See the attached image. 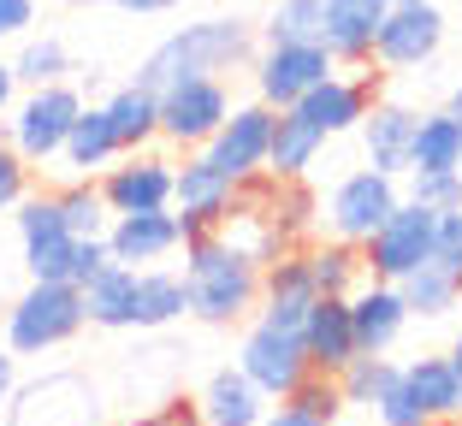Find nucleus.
<instances>
[{
  "instance_id": "obj_46",
  "label": "nucleus",
  "mask_w": 462,
  "mask_h": 426,
  "mask_svg": "<svg viewBox=\"0 0 462 426\" xmlns=\"http://www.w3.org/2000/svg\"><path fill=\"white\" fill-rule=\"evenodd\" d=\"M261 426H327V421H320V414H309L302 403L279 397V409H267V414H261Z\"/></svg>"
},
{
  "instance_id": "obj_20",
  "label": "nucleus",
  "mask_w": 462,
  "mask_h": 426,
  "mask_svg": "<svg viewBox=\"0 0 462 426\" xmlns=\"http://www.w3.org/2000/svg\"><path fill=\"white\" fill-rule=\"evenodd\" d=\"M302 344H309L314 373H332V379H338V373L362 356L356 320H350V296H320V303L309 308V320H302Z\"/></svg>"
},
{
  "instance_id": "obj_32",
  "label": "nucleus",
  "mask_w": 462,
  "mask_h": 426,
  "mask_svg": "<svg viewBox=\"0 0 462 426\" xmlns=\"http://www.w3.org/2000/svg\"><path fill=\"white\" fill-rule=\"evenodd\" d=\"M403 303H409V314L415 320H445V314H457V303H462V285L445 273V267H415V273L403 278Z\"/></svg>"
},
{
  "instance_id": "obj_49",
  "label": "nucleus",
  "mask_w": 462,
  "mask_h": 426,
  "mask_svg": "<svg viewBox=\"0 0 462 426\" xmlns=\"http://www.w3.org/2000/svg\"><path fill=\"white\" fill-rule=\"evenodd\" d=\"M18 107V71L13 59H0V113H13Z\"/></svg>"
},
{
  "instance_id": "obj_41",
  "label": "nucleus",
  "mask_w": 462,
  "mask_h": 426,
  "mask_svg": "<svg viewBox=\"0 0 462 426\" xmlns=\"http://www.w3.org/2000/svg\"><path fill=\"white\" fill-rule=\"evenodd\" d=\"M433 267H445L450 278L462 285V207L439 213V237H433Z\"/></svg>"
},
{
  "instance_id": "obj_38",
  "label": "nucleus",
  "mask_w": 462,
  "mask_h": 426,
  "mask_svg": "<svg viewBox=\"0 0 462 426\" xmlns=\"http://www.w3.org/2000/svg\"><path fill=\"white\" fill-rule=\"evenodd\" d=\"M409 202L433 207V213L462 207V172H409Z\"/></svg>"
},
{
  "instance_id": "obj_15",
  "label": "nucleus",
  "mask_w": 462,
  "mask_h": 426,
  "mask_svg": "<svg viewBox=\"0 0 462 426\" xmlns=\"http://www.w3.org/2000/svg\"><path fill=\"white\" fill-rule=\"evenodd\" d=\"M314 303H320V290H314V273H309V255L302 249H291V255L261 267V320L302 331Z\"/></svg>"
},
{
  "instance_id": "obj_36",
  "label": "nucleus",
  "mask_w": 462,
  "mask_h": 426,
  "mask_svg": "<svg viewBox=\"0 0 462 426\" xmlns=\"http://www.w3.org/2000/svg\"><path fill=\"white\" fill-rule=\"evenodd\" d=\"M71 261H78V237H48V243L24 249L30 278H42V285H71Z\"/></svg>"
},
{
  "instance_id": "obj_43",
  "label": "nucleus",
  "mask_w": 462,
  "mask_h": 426,
  "mask_svg": "<svg viewBox=\"0 0 462 426\" xmlns=\"http://www.w3.org/2000/svg\"><path fill=\"white\" fill-rule=\"evenodd\" d=\"M125 426H202V403L172 397V403H161V409H149V414H136V421H125Z\"/></svg>"
},
{
  "instance_id": "obj_13",
  "label": "nucleus",
  "mask_w": 462,
  "mask_h": 426,
  "mask_svg": "<svg viewBox=\"0 0 462 426\" xmlns=\"http://www.w3.org/2000/svg\"><path fill=\"white\" fill-rule=\"evenodd\" d=\"M13 426H101V397L78 373H48L13 391Z\"/></svg>"
},
{
  "instance_id": "obj_4",
  "label": "nucleus",
  "mask_w": 462,
  "mask_h": 426,
  "mask_svg": "<svg viewBox=\"0 0 462 426\" xmlns=\"http://www.w3.org/2000/svg\"><path fill=\"white\" fill-rule=\"evenodd\" d=\"M78 113H83L78 83H42L30 95H18L6 137H13V149L24 154L30 166H48V160L66 154V137H71V124H78Z\"/></svg>"
},
{
  "instance_id": "obj_1",
  "label": "nucleus",
  "mask_w": 462,
  "mask_h": 426,
  "mask_svg": "<svg viewBox=\"0 0 462 426\" xmlns=\"http://www.w3.org/2000/svg\"><path fill=\"white\" fill-rule=\"evenodd\" d=\"M261 54V36L249 18H196V24L172 30L166 41H154V54L143 59L136 83H149L154 95L172 89L184 77H226V71H249Z\"/></svg>"
},
{
  "instance_id": "obj_9",
  "label": "nucleus",
  "mask_w": 462,
  "mask_h": 426,
  "mask_svg": "<svg viewBox=\"0 0 462 426\" xmlns=\"http://www.w3.org/2000/svg\"><path fill=\"white\" fill-rule=\"evenodd\" d=\"M397 202H403V190H397V178H385V172H374V166H362V172H350V178H338V190L327 195V237H338V243H356L362 249L367 237L380 231L385 220L397 213Z\"/></svg>"
},
{
  "instance_id": "obj_42",
  "label": "nucleus",
  "mask_w": 462,
  "mask_h": 426,
  "mask_svg": "<svg viewBox=\"0 0 462 426\" xmlns=\"http://www.w3.org/2000/svg\"><path fill=\"white\" fill-rule=\"evenodd\" d=\"M397 373H403V367H397ZM374 414H380V426H433V421L421 414V403L403 391V379H397V385L385 391L380 403H374Z\"/></svg>"
},
{
  "instance_id": "obj_22",
  "label": "nucleus",
  "mask_w": 462,
  "mask_h": 426,
  "mask_svg": "<svg viewBox=\"0 0 462 426\" xmlns=\"http://www.w3.org/2000/svg\"><path fill=\"white\" fill-rule=\"evenodd\" d=\"M403 391L421 403V414L433 426H457L462 421V373L450 367V356H415L403 361Z\"/></svg>"
},
{
  "instance_id": "obj_51",
  "label": "nucleus",
  "mask_w": 462,
  "mask_h": 426,
  "mask_svg": "<svg viewBox=\"0 0 462 426\" xmlns=\"http://www.w3.org/2000/svg\"><path fill=\"white\" fill-rule=\"evenodd\" d=\"M445 107H450V113H457V119H462V83H457V89H450V101H445Z\"/></svg>"
},
{
  "instance_id": "obj_21",
  "label": "nucleus",
  "mask_w": 462,
  "mask_h": 426,
  "mask_svg": "<svg viewBox=\"0 0 462 426\" xmlns=\"http://www.w3.org/2000/svg\"><path fill=\"white\" fill-rule=\"evenodd\" d=\"M320 13H327V54L338 66H367L392 0H320Z\"/></svg>"
},
{
  "instance_id": "obj_17",
  "label": "nucleus",
  "mask_w": 462,
  "mask_h": 426,
  "mask_svg": "<svg viewBox=\"0 0 462 426\" xmlns=\"http://www.w3.org/2000/svg\"><path fill=\"white\" fill-rule=\"evenodd\" d=\"M374 101H380V71H356V77H338V71H332L320 89L302 95V113H309L327 137H344V131H362Z\"/></svg>"
},
{
  "instance_id": "obj_28",
  "label": "nucleus",
  "mask_w": 462,
  "mask_h": 426,
  "mask_svg": "<svg viewBox=\"0 0 462 426\" xmlns=\"http://www.w3.org/2000/svg\"><path fill=\"white\" fill-rule=\"evenodd\" d=\"M409 172H462V119L450 107L421 113V124H415V149H409Z\"/></svg>"
},
{
  "instance_id": "obj_33",
  "label": "nucleus",
  "mask_w": 462,
  "mask_h": 426,
  "mask_svg": "<svg viewBox=\"0 0 462 426\" xmlns=\"http://www.w3.org/2000/svg\"><path fill=\"white\" fill-rule=\"evenodd\" d=\"M13 71H18V89H42V83H66V71H71V54H66V41H60V36H24V48H18Z\"/></svg>"
},
{
  "instance_id": "obj_16",
  "label": "nucleus",
  "mask_w": 462,
  "mask_h": 426,
  "mask_svg": "<svg viewBox=\"0 0 462 426\" xmlns=\"http://www.w3.org/2000/svg\"><path fill=\"white\" fill-rule=\"evenodd\" d=\"M350 320H356V344H362V356H385V349H397V338H403V326L415 314H409L403 290L385 285V278H362L350 296Z\"/></svg>"
},
{
  "instance_id": "obj_40",
  "label": "nucleus",
  "mask_w": 462,
  "mask_h": 426,
  "mask_svg": "<svg viewBox=\"0 0 462 426\" xmlns=\"http://www.w3.org/2000/svg\"><path fill=\"white\" fill-rule=\"evenodd\" d=\"M24 195H30V160L13 149V137L0 131V213H6V207H18Z\"/></svg>"
},
{
  "instance_id": "obj_35",
  "label": "nucleus",
  "mask_w": 462,
  "mask_h": 426,
  "mask_svg": "<svg viewBox=\"0 0 462 426\" xmlns=\"http://www.w3.org/2000/svg\"><path fill=\"white\" fill-rule=\"evenodd\" d=\"M261 41H327V13L320 0H279L261 24Z\"/></svg>"
},
{
  "instance_id": "obj_6",
  "label": "nucleus",
  "mask_w": 462,
  "mask_h": 426,
  "mask_svg": "<svg viewBox=\"0 0 462 426\" xmlns=\"http://www.w3.org/2000/svg\"><path fill=\"white\" fill-rule=\"evenodd\" d=\"M433 237H439V213L421 202H397V213L380 225V231L362 243V267L367 278H385V285H403L415 267L433 261Z\"/></svg>"
},
{
  "instance_id": "obj_53",
  "label": "nucleus",
  "mask_w": 462,
  "mask_h": 426,
  "mask_svg": "<svg viewBox=\"0 0 462 426\" xmlns=\"http://www.w3.org/2000/svg\"><path fill=\"white\" fill-rule=\"evenodd\" d=\"M457 308H462V303H457Z\"/></svg>"
},
{
  "instance_id": "obj_18",
  "label": "nucleus",
  "mask_w": 462,
  "mask_h": 426,
  "mask_svg": "<svg viewBox=\"0 0 462 426\" xmlns=\"http://www.w3.org/2000/svg\"><path fill=\"white\" fill-rule=\"evenodd\" d=\"M415 124H421V113L403 107V101H374L362 119V154L374 172H385V178H403L409 172V149H415Z\"/></svg>"
},
{
  "instance_id": "obj_2",
  "label": "nucleus",
  "mask_w": 462,
  "mask_h": 426,
  "mask_svg": "<svg viewBox=\"0 0 462 426\" xmlns=\"http://www.w3.org/2000/svg\"><path fill=\"white\" fill-rule=\"evenodd\" d=\"M184 290L202 326H237L249 308H261V261L226 231H202L184 243Z\"/></svg>"
},
{
  "instance_id": "obj_27",
  "label": "nucleus",
  "mask_w": 462,
  "mask_h": 426,
  "mask_svg": "<svg viewBox=\"0 0 462 426\" xmlns=\"http://www.w3.org/2000/svg\"><path fill=\"white\" fill-rule=\"evenodd\" d=\"M107 119H113V137H119V149H149L154 137H161V95H154L149 83H125V89H113L107 101Z\"/></svg>"
},
{
  "instance_id": "obj_8",
  "label": "nucleus",
  "mask_w": 462,
  "mask_h": 426,
  "mask_svg": "<svg viewBox=\"0 0 462 426\" xmlns=\"http://www.w3.org/2000/svg\"><path fill=\"white\" fill-rule=\"evenodd\" d=\"M445 24L450 18L439 13V0H392L380 36H374V66L385 71H421L439 59L445 48Z\"/></svg>"
},
{
  "instance_id": "obj_31",
  "label": "nucleus",
  "mask_w": 462,
  "mask_h": 426,
  "mask_svg": "<svg viewBox=\"0 0 462 426\" xmlns=\"http://www.w3.org/2000/svg\"><path fill=\"white\" fill-rule=\"evenodd\" d=\"M54 202H60V213H66V231L71 237H107L113 207H107V195H101V178H71V184H60Z\"/></svg>"
},
{
  "instance_id": "obj_14",
  "label": "nucleus",
  "mask_w": 462,
  "mask_h": 426,
  "mask_svg": "<svg viewBox=\"0 0 462 426\" xmlns=\"http://www.w3.org/2000/svg\"><path fill=\"white\" fill-rule=\"evenodd\" d=\"M273 119L279 113L267 107V101H249V107H231V119L214 131V142H208V154H214V166H226L237 184L261 178L267 172V149H273Z\"/></svg>"
},
{
  "instance_id": "obj_47",
  "label": "nucleus",
  "mask_w": 462,
  "mask_h": 426,
  "mask_svg": "<svg viewBox=\"0 0 462 426\" xmlns=\"http://www.w3.org/2000/svg\"><path fill=\"white\" fill-rule=\"evenodd\" d=\"M107 6H119V13H136V18H154V13H172L178 0H107Z\"/></svg>"
},
{
  "instance_id": "obj_50",
  "label": "nucleus",
  "mask_w": 462,
  "mask_h": 426,
  "mask_svg": "<svg viewBox=\"0 0 462 426\" xmlns=\"http://www.w3.org/2000/svg\"><path fill=\"white\" fill-rule=\"evenodd\" d=\"M445 356H450V367H457V373H462V331H457V344H450V349H445Z\"/></svg>"
},
{
  "instance_id": "obj_7",
  "label": "nucleus",
  "mask_w": 462,
  "mask_h": 426,
  "mask_svg": "<svg viewBox=\"0 0 462 426\" xmlns=\"http://www.w3.org/2000/svg\"><path fill=\"white\" fill-rule=\"evenodd\" d=\"M237 207V178L226 166H214L208 149H184L178 154V178H172V213L184 225V243L202 231H219Z\"/></svg>"
},
{
  "instance_id": "obj_3",
  "label": "nucleus",
  "mask_w": 462,
  "mask_h": 426,
  "mask_svg": "<svg viewBox=\"0 0 462 426\" xmlns=\"http://www.w3.org/2000/svg\"><path fill=\"white\" fill-rule=\"evenodd\" d=\"M83 326H89V314H83L78 285H42V278H30L24 296L6 303V349L13 356H48V349L71 344Z\"/></svg>"
},
{
  "instance_id": "obj_5",
  "label": "nucleus",
  "mask_w": 462,
  "mask_h": 426,
  "mask_svg": "<svg viewBox=\"0 0 462 426\" xmlns=\"http://www.w3.org/2000/svg\"><path fill=\"white\" fill-rule=\"evenodd\" d=\"M249 71H255V101L285 113V107H302V95L320 89L338 71V59L327 54V41H261Z\"/></svg>"
},
{
  "instance_id": "obj_26",
  "label": "nucleus",
  "mask_w": 462,
  "mask_h": 426,
  "mask_svg": "<svg viewBox=\"0 0 462 426\" xmlns=\"http://www.w3.org/2000/svg\"><path fill=\"white\" fill-rule=\"evenodd\" d=\"M261 414H267V397L255 391V379L244 367H219L208 379V391H202V421L208 426H261Z\"/></svg>"
},
{
  "instance_id": "obj_25",
  "label": "nucleus",
  "mask_w": 462,
  "mask_h": 426,
  "mask_svg": "<svg viewBox=\"0 0 462 426\" xmlns=\"http://www.w3.org/2000/svg\"><path fill=\"white\" fill-rule=\"evenodd\" d=\"M119 137H113V119L107 107H83L78 124H71V137H66V154H60V166H66L71 178H101L113 160H119Z\"/></svg>"
},
{
  "instance_id": "obj_34",
  "label": "nucleus",
  "mask_w": 462,
  "mask_h": 426,
  "mask_svg": "<svg viewBox=\"0 0 462 426\" xmlns=\"http://www.w3.org/2000/svg\"><path fill=\"white\" fill-rule=\"evenodd\" d=\"M397 385V361L392 356H356L350 367L338 373V391H344V409H374V403L385 397V391Z\"/></svg>"
},
{
  "instance_id": "obj_29",
  "label": "nucleus",
  "mask_w": 462,
  "mask_h": 426,
  "mask_svg": "<svg viewBox=\"0 0 462 426\" xmlns=\"http://www.w3.org/2000/svg\"><path fill=\"white\" fill-rule=\"evenodd\" d=\"M302 255H309V273H314V290H320V296H356V285L367 278L362 249H356V243H338V237L309 243Z\"/></svg>"
},
{
  "instance_id": "obj_19",
  "label": "nucleus",
  "mask_w": 462,
  "mask_h": 426,
  "mask_svg": "<svg viewBox=\"0 0 462 426\" xmlns=\"http://www.w3.org/2000/svg\"><path fill=\"white\" fill-rule=\"evenodd\" d=\"M107 249L125 267H149V261H166L172 249H184V225H178L172 207H161V213H113Z\"/></svg>"
},
{
  "instance_id": "obj_44",
  "label": "nucleus",
  "mask_w": 462,
  "mask_h": 426,
  "mask_svg": "<svg viewBox=\"0 0 462 426\" xmlns=\"http://www.w3.org/2000/svg\"><path fill=\"white\" fill-rule=\"evenodd\" d=\"M113 261V249H107V237H78V261H71V285H89V278L101 273V267Z\"/></svg>"
},
{
  "instance_id": "obj_52",
  "label": "nucleus",
  "mask_w": 462,
  "mask_h": 426,
  "mask_svg": "<svg viewBox=\"0 0 462 426\" xmlns=\"http://www.w3.org/2000/svg\"><path fill=\"white\" fill-rule=\"evenodd\" d=\"M71 6H101V0H71Z\"/></svg>"
},
{
  "instance_id": "obj_24",
  "label": "nucleus",
  "mask_w": 462,
  "mask_h": 426,
  "mask_svg": "<svg viewBox=\"0 0 462 426\" xmlns=\"http://www.w3.org/2000/svg\"><path fill=\"white\" fill-rule=\"evenodd\" d=\"M136 285H143V267H125V261L101 267V273L83 285V314H89V326L131 331L136 326Z\"/></svg>"
},
{
  "instance_id": "obj_39",
  "label": "nucleus",
  "mask_w": 462,
  "mask_h": 426,
  "mask_svg": "<svg viewBox=\"0 0 462 426\" xmlns=\"http://www.w3.org/2000/svg\"><path fill=\"white\" fill-rule=\"evenodd\" d=\"M291 403H302V409L320 414L327 426L344 414V391H338V379H332V373H309V379H302V385L291 391Z\"/></svg>"
},
{
  "instance_id": "obj_45",
  "label": "nucleus",
  "mask_w": 462,
  "mask_h": 426,
  "mask_svg": "<svg viewBox=\"0 0 462 426\" xmlns=\"http://www.w3.org/2000/svg\"><path fill=\"white\" fill-rule=\"evenodd\" d=\"M36 24V0H0V41H24Z\"/></svg>"
},
{
  "instance_id": "obj_23",
  "label": "nucleus",
  "mask_w": 462,
  "mask_h": 426,
  "mask_svg": "<svg viewBox=\"0 0 462 426\" xmlns=\"http://www.w3.org/2000/svg\"><path fill=\"white\" fill-rule=\"evenodd\" d=\"M327 149V131L309 119L302 107H285L273 119V149H267V178L291 184V178H309V166L320 160Z\"/></svg>"
},
{
  "instance_id": "obj_37",
  "label": "nucleus",
  "mask_w": 462,
  "mask_h": 426,
  "mask_svg": "<svg viewBox=\"0 0 462 426\" xmlns=\"http://www.w3.org/2000/svg\"><path fill=\"white\" fill-rule=\"evenodd\" d=\"M48 237H71L66 231V213H60L54 195H24L18 202V243H48Z\"/></svg>"
},
{
  "instance_id": "obj_11",
  "label": "nucleus",
  "mask_w": 462,
  "mask_h": 426,
  "mask_svg": "<svg viewBox=\"0 0 462 426\" xmlns=\"http://www.w3.org/2000/svg\"><path fill=\"white\" fill-rule=\"evenodd\" d=\"M237 367L255 379L261 397H291V391H297L302 379L314 373V361H309V344H302V331L273 326V320H255V326L244 331Z\"/></svg>"
},
{
  "instance_id": "obj_12",
  "label": "nucleus",
  "mask_w": 462,
  "mask_h": 426,
  "mask_svg": "<svg viewBox=\"0 0 462 426\" xmlns=\"http://www.w3.org/2000/svg\"><path fill=\"white\" fill-rule=\"evenodd\" d=\"M172 178H178V160L154 149H131L101 172V195H107L113 213H161L172 207Z\"/></svg>"
},
{
  "instance_id": "obj_30",
  "label": "nucleus",
  "mask_w": 462,
  "mask_h": 426,
  "mask_svg": "<svg viewBox=\"0 0 462 426\" xmlns=\"http://www.w3.org/2000/svg\"><path fill=\"white\" fill-rule=\"evenodd\" d=\"M178 314H190V290L184 273H149L143 267V285H136V331H161Z\"/></svg>"
},
{
  "instance_id": "obj_10",
  "label": "nucleus",
  "mask_w": 462,
  "mask_h": 426,
  "mask_svg": "<svg viewBox=\"0 0 462 426\" xmlns=\"http://www.w3.org/2000/svg\"><path fill=\"white\" fill-rule=\"evenodd\" d=\"M231 119V89L226 77H184L172 89H161V137L184 149H208L214 131Z\"/></svg>"
},
{
  "instance_id": "obj_48",
  "label": "nucleus",
  "mask_w": 462,
  "mask_h": 426,
  "mask_svg": "<svg viewBox=\"0 0 462 426\" xmlns=\"http://www.w3.org/2000/svg\"><path fill=\"white\" fill-rule=\"evenodd\" d=\"M13 349H0V409H6V403H13V391H18V367H13Z\"/></svg>"
}]
</instances>
